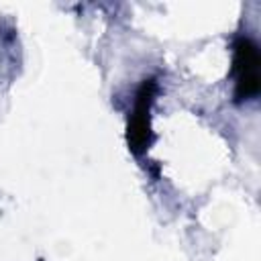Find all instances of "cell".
I'll list each match as a JSON object with an SVG mask.
<instances>
[{
    "label": "cell",
    "instance_id": "obj_1",
    "mask_svg": "<svg viewBox=\"0 0 261 261\" xmlns=\"http://www.w3.org/2000/svg\"><path fill=\"white\" fill-rule=\"evenodd\" d=\"M234 75L237 96L249 98L259 90V51L249 37H239L234 43Z\"/></svg>",
    "mask_w": 261,
    "mask_h": 261
},
{
    "label": "cell",
    "instance_id": "obj_2",
    "mask_svg": "<svg viewBox=\"0 0 261 261\" xmlns=\"http://www.w3.org/2000/svg\"><path fill=\"white\" fill-rule=\"evenodd\" d=\"M153 98V82H145L139 96L135 110L128 120V145L135 151H143L149 145V104Z\"/></svg>",
    "mask_w": 261,
    "mask_h": 261
}]
</instances>
